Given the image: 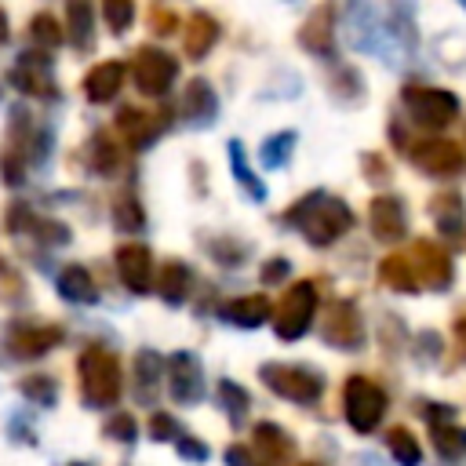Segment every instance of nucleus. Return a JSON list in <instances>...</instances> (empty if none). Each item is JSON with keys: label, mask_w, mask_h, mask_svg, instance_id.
Returning <instances> with one entry per match:
<instances>
[{"label": "nucleus", "mask_w": 466, "mask_h": 466, "mask_svg": "<svg viewBox=\"0 0 466 466\" xmlns=\"http://www.w3.org/2000/svg\"><path fill=\"white\" fill-rule=\"evenodd\" d=\"M430 441L444 459H462L466 455V426L459 422H437L430 426Z\"/></svg>", "instance_id": "obj_30"}, {"label": "nucleus", "mask_w": 466, "mask_h": 466, "mask_svg": "<svg viewBox=\"0 0 466 466\" xmlns=\"http://www.w3.org/2000/svg\"><path fill=\"white\" fill-rule=\"evenodd\" d=\"M299 44L309 55H328L331 51V44H335V15H331V4H320V7H313V15H306V22L299 29Z\"/></svg>", "instance_id": "obj_18"}, {"label": "nucleus", "mask_w": 466, "mask_h": 466, "mask_svg": "<svg viewBox=\"0 0 466 466\" xmlns=\"http://www.w3.org/2000/svg\"><path fill=\"white\" fill-rule=\"evenodd\" d=\"M302 466H320V462H302Z\"/></svg>", "instance_id": "obj_49"}, {"label": "nucleus", "mask_w": 466, "mask_h": 466, "mask_svg": "<svg viewBox=\"0 0 466 466\" xmlns=\"http://www.w3.org/2000/svg\"><path fill=\"white\" fill-rule=\"evenodd\" d=\"M368 226H371V233H375V240L397 244V240H404V233H408V211H404V204H400L397 197L382 193V197H375L371 208H368Z\"/></svg>", "instance_id": "obj_13"}, {"label": "nucleus", "mask_w": 466, "mask_h": 466, "mask_svg": "<svg viewBox=\"0 0 466 466\" xmlns=\"http://www.w3.org/2000/svg\"><path fill=\"white\" fill-rule=\"evenodd\" d=\"M462 4H466V0H462Z\"/></svg>", "instance_id": "obj_51"}, {"label": "nucleus", "mask_w": 466, "mask_h": 466, "mask_svg": "<svg viewBox=\"0 0 466 466\" xmlns=\"http://www.w3.org/2000/svg\"><path fill=\"white\" fill-rule=\"evenodd\" d=\"M113 215H116V226H120V229H142V226H146L142 208H138V200H131V197H120L116 208H113Z\"/></svg>", "instance_id": "obj_39"}, {"label": "nucleus", "mask_w": 466, "mask_h": 466, "mask_svg": "<svg viewBox=\"0 0 466 466\" xmlns=\"http://www.w3.org/2000/svg\"><path fill=\"white\" fill-rule=\"evenodd\" d=\"M229 167H233V178L244 186V193H251V200H266V186H262V178L248 167L240 142H229Z\"/></svg>", "instance_id": "obj_32"}, {"label": "nucleus", "mask_w": 466, "mask_h": 466, "mask_svg": "<svg viewBox=\"0 0 466 466\" xmlns=\"http://www.w3.org/2000/svg\"><path fill=\"white\" fill-rule=\"evenodd\" d=\"M58 295L73 306H95L98 302V284L84 266H66L58 273Z\"/></svg>", "instance_id": "obj_21"}, {"label": "nucleus", "mask_w": 466, "mask_h": 466, "mask_svg": "<svg viewBox=\"0 0 466 466\" xmlns=\"http://www.w3.org/2000/svg\"><path fill=\"white\" fill-rule=\"evenodd\" d=\"M189 284H193V273H189V266H186V262L167 258V262L160 266L157 291H160V299H164L167 306H182V302H186V295H189Z\"/></svg>", "instance_id": "obj_25"}, {"label": "nucleus", "mask_w": 466, "mask_h": 466, "mask_svg": "<svg viewBox=\"0 0 466 466\" xmlns=\"http://www.w3.org/2000/svg\"><path fill=\"white\" fill-rule=\"evenodd\" d=\"M269 299L266 295H240L233 302L222 306V320L237 324V328H262L269 320Z\"/></svg>", "instance_id": "obj_22"}, {"label": "nucleus", "mask_w": 466, "mask_h": 466, "mask_svg": "<svg viewBox=\"0 0 466 466\" xmlns=\"http://www.w3.org/2000/svg\"><path fill=\"white\" fill-rule=\"evenodd\" d=\"M215 44H218V22L208 11H193L189 22H186V55L193 62H200V58L211 55Z\"/></svg>", "instance_id": "obj_20"}, {"label": "nucleus", "mask_w": 466, "mask_h": 466, "mask_svg": "<svg viewBox=\"0 0 466 466\" xmlns=\"http://www.w3.org/2000/svg\"><path fill=\"white\" fill-rule=\"evenodd\" d=\"M175 73H178V66H175V58L164 47H142L131 58V80L149 98L167 95V87L175 84Z\"/></svg>", "instance_id": "obj_7"}, {"label": "nucleus", "mask_w": 466, "mask_h": 466, "mask_svg": "<svg viewBox=\"0 0 466 466\" xmlns=\"http://www.w3.org/2000/svg\"><path fill=\"white\" fill-rule=\"evenodd\" d=\"M288 222H295L299 233H302L313 248H328V244H335V240L353 226V211H350L339 197H328L324 189H313L309 197H302V200L288 211Z\"/></svg>", "instance_id": "obj_1"}, {"label": "nucleus", "mask_w": 466, "mask_h": 466, "mask_svg": "<svg viewBox=\"0 0 466 466\" xmlns=\"http://www.w3.org/2000/svg\"><path fill=\"white\" fill-rule=\"evenodd\" d=\"M324 339L339 350H360L364 346V324L353 302H335L328 309V324H324Z\"/></svg>", "instance_id": "obj_15"}, {"label": "nucleus", "mask_w": 466, "mask_h": 466, "mask_svg": "<svg viewBox=\"0 0 466 466\" xmlns=\"http://www.w3.org/2000/svg\"><path fill=\"white\" fill-rule=\"evenodd\" d=\"M160 371H164L160 353L138 350V357H135V390H138V400H153V390L160 386Z\"/></svg>", "instance_id": "obj_28"}, {"label": "nucleus", "mask_w": 466, "mask_h": 466, "mask_svg": "<svg viewBox=\"0 0 466 466\" xmlns=\"http://www.w3.org/2000/svg\"><path fill=\"white\" fill-rule=\"evenodd\" d=\"M76 375H80V393H84V404L91 408H109L120 400L124 393V375H120V364L109 350L102 346H87L76 360Z\"/></svg>", "instance_id": "obj_2"}, {"label": "nucleus", "mask_w": 466, "mask_h": 466, "mask_svg": "<svg viewBox=\"0 0 466 466\" xmlns=\"http://www.w3.org/2000/svg\"><path fill=\"white\" fill-rule=\"evenodd\" d=\"M73 466H84V462H73Z\"/></svg>", "instance_id": "obj_50"}, {"label": "nucleus", "mask_w": 466, "mask_h": 466, "mask_svg": "<svg viewBox=\"0 0 466 466\" xmlns=\"http://www.w3.org/2000/svg\"><path fill=\"white\" fill-rule=\"evenodd\" d=\"M455 335H459V339H462V342H466V317H462V320H459V324H455Z\"/></svg>", "instance_id": "obj_48"}, {"label": "nucleus", "mask_w": 466, "mask_h": 466, "mask_svg": "<svg viewBox=\"0 0 466 466\" xmlns=\"http://www.w3.org/2000/svg\"><path fill=\"white\" fill-rule=\"evenodd\" d=\"M313 313H317V288L309 280H295L284 299L277 302V313H273V331L277 339L284 342H295L306 335V328L313 324Z\"/></svg>", "instance_id": "obj_5"}, {"label": "nucleus", "mask_w": 466, "mask_h": 466, "mask_svg": "<svg viewBox=\"0 0 466 466\" xmlns=\"http://www.w3.org/2000/svg\"><path fill=\"white\" fill-rule=\"evenodd\" d=\"M342 411L357 433H371L386 415V393L364 375H350L342 386Z\"/></svg>", "instance_id": "obj_4"}, {"label": "nucleus", "mask_w": 466, "mask_h": 466, "mask_svg": "<svg viewBox=\"0 0 466 466\" xmlns=\"http://www.w3.org/2000/svg\"><path fill=\"white\" fill-rule=\"evenodd\" d=\"M106 437H113L120 444H135V419L131 415H113L106 422Z\"/></svg>", "instance_id": "obj_41"}, {"label": "nucleus", "mask_w": 466, "mask_h": 466, "mask_svg": "<svg viewBox=\"0 0 466 466\" xmlns=\"http://www.w3.org/2000/svg\"><path fill=\"white\" fill-rule=\"evenodd\" d=\"M295 131H277V135H269L266 142H262V149H258V157H262V164L266 167H284L288 160H291V153H295Z\"/></svg>", "instance_id": "obj_34"}, {"label": "nucleus", "mask_w": 466, "mask_h": 466, "mask_svg": "<svg viewBox=\"0 0 466 466\" xmlns=\"http://www.w3.org/2000/svg\"><path fill=\"white\" fill-rule=\"evenodd\" d=\"M11 84H15L22 95H33V98H55V95H58L55 76H51V62H47L40 51H25V55L11 66Z\"/></svg>", "instance_id": "obj_9"}, {"label": "nucleus", "mask_w": 466, "mask_h": 466, "mask_svg": "<svg viewBox=\"0 0 466 466\" xmlns=\"http://www.w3.org/2000/svg\"><path fill=\"white\" fill-rule=\"evenodd\" d=\"M284 273H288V258H269V262L262 266V280H266V284L284 280Z\"/></svg>", "instance_id": "obj_45"}, {"label": "nucleus", "mask_w": 466, "mask_h": 466, "mask_svg": "<svg viewBox=\"0 0 466 466\" xmlns=\"http://www.w3.org/2000/svg\"><path fill=\"white\" fill-rule=\"evenodd\" d=\"M215 116H218V95H215V87L204 76H193L186 84V95H182V120L189 127H200L204 131V127L215 124Z\"/></svg>", "instance_id": "obj_17"}, {"label": "nucleus", "mask_w": 466, "mask_h": 466, "mask_svg": "<svg viewBox=\"0 0 466 466\" xmlns=\"http://www.w3.org/2000/svg\"><path fill=\"white\" fill-rule=\"evenodd\" d=\"M386 448H390V455H393L400 466H419V462H422V448H419L415 433H411V430H404V426L390 430Z\"/></svg>", "instance_id": "obj_33"}, {"label": "nucleus", "mask_w": 466, "mask_h": 466, "mask_svg": "<svg viewBox=\"0 0 466 466\" xmlns=\"http://www.w3.org/2000/svg\"><path fill=\"white\" fill-rule=\"evenodd\" d=\"M218 404L226 408V415H229L233 422H240V419L248 415V404H251V400H248V393H244L237 382L222 379V382H218Z\"/></svg>", "instance_id": "obj_36"}, {"label": "nucleus", "mask_w": 466, "mask_h": 466, "mask_svg": "<svg viewBox=\"0 0 466 466\" xmlns=\"http://www.w3.org/2000/svg\"><path fill=\"white\" fill-rule=\"evenodd\" d=\"M84 153L91 157V171H95V175H116V171H120V149L113 146V138L95 135Z\"/></svg>", "instance_id": "obj_31"}, {"label": "nucleus", "mask_w": 466, "mask_h": 466, "mask_svg": "<svg viewBox=\"0 0 466 466\" xmlns=\"http://www.w3.org/2000/svg\"><path fill=\"white\" fill-rule=\"evenodd\" d=\"M408 258H411L415 277H419L422 288H430V291L451 288V258H448L444 248H437L433 240H415V248H411Z\"/></svg>", "instance_id": "obj_10"}, {"label": "nucleus", "mask_w": 466, "mask_h": 466, "mask_svg": "<svg viewBox=\"0 0 466 466\" xmlns=\"http://www.w3.org/2000/svg\"><path fill=\"white\" fill-rule=\"evenodd\" d=\"M167 393L178 400V404H197L200 393H204V371H200V360L197 353H171L167 360Z\"/></svg>", "instance_id": "obj_12"}, {"label": "nucleus", "mask_w": 466, "mask_h": 466, "mask_svg": "<svg viewBox=\"0 0 466 466\" xmlns=\"http://www.w3.org/2000/svg\"><path fill=\"white\" fill-rule=\"evenodd\" d=\"M226 462H229V466H277V462H269L258 448L248 451V448H240V444H233V448L226 451Z\"/></svg>", "instance_id": "obj_40"}, {"label": "nucleus", "mask_w": 466, "mask_h": 466, "mask_svg": "<svg viewBox=\"0 0 466 466\" xmlns=\"http://www.w3.org/2000/svg\"><path fill=\"white\" fill-rule=\"evenodd\" d=\"M116 273L127 291L146 295L153 291V255L146 244H120L116 248Z\"/></svg>", "instance_id": "obj_14"}, {"label": "nucleus", "mask_w": 466, "mask_h": 466, "mask_svg": "<svg viewBox=\"0 0 466 466\" xmlns=\"http://www.w3.org/2000/svg\"><path fill=\"white\" fill-rule=\"evenodd\" d=\"M18 393H25L29 400H36V404H55L58 400V382L51 379V375H44V371H36V375H25L22 382H18Z\"/></svg>", "instance_id": "obj_35"}, {"label": "nucleus", "mask_w": 466, "mask_h": 466, "mask_svg": "<svg viewBox=\"0 0 466 466\" xmlns=\"http://www.w3.org/2000/svg\"><path fill=\"white\" fill-rule=\"evenodd\" d=\"M116 127L124 131V138H127L135 149L153 146V138L160 135V120H157L153 113H142V109H120V113H116Z\"/></svg>", "instance_id": "obj_24"}, {"label": "nucleus", "mask_w": 466, "mask_h": 466, "mask_svg": "<svg viewBox=\"0 0 466 466\" xmlns=\"http://www.w3.org/2000/svg\"><path fill=\"white\" fill-rule=\"evenodd\" d=\"M0 44H7V18H4V11H0Z\"/></svg>", "instance_id": "obj_47"}, {"label": "nucleus", "mask_w": 466, "mask_h": 466, "mask_svg": "<svg viewBox=\"0 0 466 466\" xmlns=\"http://www.w3.org/2000/svg\"><path fill=\"white\" fill-rule=\"evenodd\" d=\"M411 160H415V167H419V171L437 175V178L459 175V171L466 167L462 149H459L455 142H448V138H426V142H419V146L411 149Z\"/></svg>", "instance_id": "obj_11"}, {"label": "nucleus", "mask_w": 466, "mask_h": 466, "mask_svg": "<svg viewBox=\"0 0 466 466\" xmlns=\"http://www.w3.org/2000/svg\"><path fill=\"white\" fill-rule=\"evenodd\" d=\"M102 18L113 33H124L135 22V0H102Z\"/></svg>", "instance_id": "obj_38"}, {"label": "nucleus", "mask_w": 466, "mask_h": 466, "mask_svg": "<svg viewBox=\"0 0 466 466\" xmlns=\"http://www.w3.org/2000/svg\"><path fill=\"white\" fill-rule=\"evenodd\" d=\"M404 106H408L411 120L430 127V131H441L459 116V98L451 91H441V87H408Z\"/></svg>", "instance_id": "obj_6"}, {"label": "nucleus", "mask_w": 466, "mask_h": 466, "mask_svg": "<svg viewBox=\"0 0 466 466\" xmlns=\"http://www.w3.org/2000/svg\"><path fill=\"white\" fill-rule=\"evenodd\" d=\"M22 153H4V182L7 186H18L22 182Z\"/></svg>", "instance_id": "obj_43"}, {"label": "nucleus", "mask_w": 466, "mask_h": 466, "mask_svg": "<svg viewBox=\"0 0 466 466\" xmlns=\"http://www.w3.org/2000/svg\"><path fill=\"white\" fill-rule=\"evenodd\" d=\"M58 342H62V331L55 324H18L7 335V350L15 357H25V360H36V357L51 353Z\"/></svg>", "instance_id": "obj_16"}, {"label": "nucleus", "mask_w": 466, "mask_h": 466, "mask_svg": "<svg viewBox=\"0 0 466 466\" xmlns=\"http://www.w3.org/2000/svg\"><path fill=\"white\" fill-rule=\"evenodd\" d=\"M66 33L76 51H87L95 40V4L91 0H66Z\"/></svg>", "instance_id": "obj_23"}, {"label": "nucleus", "mask_w": 466, "mask_h": 466, "mask_svg": "<svg viewBox=\"0 0 466 466\" xmlns=\"http://www.w3.org/2000/svg\"><path fill=\"white\" fill-rule=\"evenodd\" d=\"M379 277H382V284L393 288V291H419V288H422L408 255H386L382 266H379Z\"/></svg>", "instance_id": "obj_27"}, {"label": "nucleus", "mask_w": 466, "mask_h": 466, "mask_svg": "<svg viewBox=\"0 0 466 466\" xmlns=\"http://www.w3.org/2000/svg\"><path fill=\"white\" fill-rule=\"evenodd\" d=\"M346 36H350V47L368 51V55H382L386 29L379 25L371 0H350V7H346Z\"/></svg>", "instance_id": "obj_8"}, {"label": "nucleus", "mask_w": 466, "mask_h": 466, "mask_svg": "<svg viewBox=\"0 0 466 466\" xmlns=\"http://www.w3.org/2000/svg\"><path fill=\"white\" fill-rule=\"evenodd\" d=\"M153 33H171V25H175V18H171V11H153Z\"/></svg>", "instance_id": "obj_46"}, {"label": "nucleus", "mask_w": 466, "mask_h": 466, "mask_svg": "<svg viewBox=\"0 0 466 466\" xmlns=\"http://www.w3.org/2000/svg\"><path fill=\"white\" fill-rule=\"evenodd\" d=\"M178 455L182 459H193V462H204L208 459V448L197 437H178Z\"/></svg>", "instance_id": "obj_44"}, {"label": "nucleus", "mask_w": 466, "mask_h": 466, "mask_svg": "<svg viewBox=\"0 0 466 466\" xmlns=\"http://www.w3.org/2000/svg\"><path fill=\"white\" fill-rule=\"evenodd\" d=\"M29 33H33V40H36L40 47H58V44H62V25H58L55 15H47V11H40V15L29 22Z\"/></svg>", "instance_id": "obj_37"}, {"label": "nucleus", "mask_w": 466, "mask_h": 466, "mask_svg": "<svg viewBox=\"0 0 466 466\" xmlns=\"http://www.w3.org/2000/svg\"><path fill=\"white\" fill-rule=\"evenodd\" d=\"M149 437H153V441H178V426H175V419L164 415V411H157V415L149 419Z\"/></svg>", "instance_id": "obj_42"}, {"label": "nucleus", "mask_w": 466, "mask_h": 466, "mask_svg": "<svg viewBox=\"0 0 466 466\" xmlns=\"http://www.w3.org/2000/svg\"><path fill=\"white\" fill-rule=\"evenodd\" d=\"M124 87V62L109 58V62H98L87 76H84V95L91 102H113Z\"/></svg>", "instance_id": "obj_19"}, {"label": "nucleus", "mask_w": 466, "mask_h": 466, "mask_svg": "<svg viewBox=\"0 0 466 466\" xmlns=\"http://www.w3.org/2000/svg\"><path fill=\"white\" fill-rule=\"evenodd\" d=\"M430 215L437 218V229H441L444 237H459V233H462V226H466L462 197H459V193H451V189H444V193H437V197H433Z\"/></svg>", "instance_id": "obj_26"}, {"label": "nucleus", "mask_w": 466, "mask_h": 466, "mask_svg": "<svg viewBox=\"0 0 466 466\" xmlns=\"http://www.w3.org/2000/svg\"><path fill=\"white\" fill-rule=\"evenodd\" d=\"M258 379L291 404H313L324 393V375L302 364H262Z\"/></svg>", "instance_id": "obj_3"}, {"label": "nucleus", "mask_w": 466, "mask_h": 466, "mask_svg": "<svg viewBox=\"0 0 466 466\" xmlns=\"http://www.w3.org/2000/svg\"><path fill=\"white\" fill-rule=\"evenodd\" d=\"M255 448L269 459V462H284L291 451H295V444H291V437L288 433H280L273 422H262V426H255Z\"/></svg>", "instance_id": "obj_29"}]
</instances>
